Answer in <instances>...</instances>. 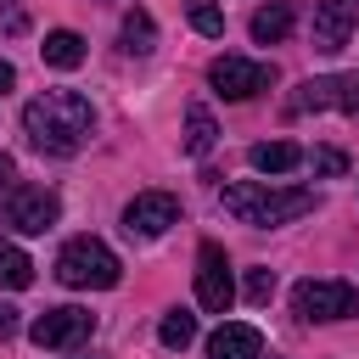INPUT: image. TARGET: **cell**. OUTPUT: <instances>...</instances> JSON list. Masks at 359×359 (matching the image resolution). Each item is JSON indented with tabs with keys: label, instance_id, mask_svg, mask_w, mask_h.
<instances>
[{
	"label": "cell",
	"instance_id": "cell-1",
	"mask_svg": "<svg viewBox=\"0 0 359 359\" xmlns=\"http://www.w3.org/2000/svg\"><path fill=\"white\" fill-rule=\"evenodd\" d=\"M90 129H95V112H90V101H84L79 90H45V95H34V101L22 107V135H28V146H39L45 157H73V151H84Z\"/></svg>",
	"mask_w": 359,
	"mask_h": 359
},
{
	"label": "cell",
	"instance_id": "cell-2",
	"mask_svg": "<svg viewBox=\"0 0 359 359\" xmlns=\"http://www.w3.org/2000/svg\"><path fill=\"white\" fill-rule=\"evenodd\" d=\"M219 202H224V213H230L236 224L275 230V224H292V219L314 213L320 196H314V191H280V185H269V180H241V185H224Z\"/></svg>",
	"mask_w": 359,
	"mask_h": 359
},
{
	"label": "cell",
	"instance_id": "cell-3",
	"mask_svg": "<svg viewBox=\"0 0 359 359\" xmlns=\"http://www.w3.org/2000/svg\"><path fill=\"white\" fill-rule=\"evenodd\" d=\"M118 275H123L118 252L107 241H95V236H73L56 252V280L73 286V292H107V286H118Z\"/></svg>",
	"mask_w": 359,
	"mask_h": 359
},
{
	"label": "cell",
	"instance_id": "cell-4",
	"mask_svg": "<svg viewBox=\"0 0 359 359\" xmlns=\"http://www.w3.org/2000/svg\"><path fill=\"white\" fill-rule=\"evenodd\" d=\"M0 202H6L0 219H6L17 236H45V230L56 224V213H62L56 191H45V185H11Z\"/></svg>",
	"mask_w": 359,
	"mask_h": 359
},
{
	"label": "cell",
	"instance_id": "cell-5",
	"mask_svg": "<svg viewBox=\"0 0 359 359\" xmlns=\"http://www.w3.org/2000/svg\"><path fill=\"white\" fill-rule=\"evenodd\" d=\"M292 309H297V320H348V314H359V292L348 280H297Z\"/></svg>",
	"mask_w": 359,
	"mask_h": 359
},
{
	"label": "cell",
	"instance_id": "cell-6",
	"mask_svg": "<svg viewBox=\"0 0 359 359\" xmlns=\"http://www.w3.org/2000/svg\"><path fill=\"white\" fill-rule=\"evenodd\" d=\"M208 84H213L224 101H252L258 90L275 84V67H269V62H252V56H213Z\"/></svg>",
	"mask_w": 359,
	"mask_h": 359
},
{
	"label": "cell",
	"instance_id": "cell-7",
	"mask_svg": "<svg viewBox=\"0 0 359 359\" xmlns=\"http://www.w3.org/2000/svg\"><path fill=\"white\" fill-rule=\"evenodd\" d=\"M196 303L208 314H224L236 303V275H230V258L219 241H202V252H196Z\"/></svg>",
	"mask_w": 359,
	"mask_h": 359
},
{
	"label": "cell",
	"instance_id": "cell-8",
	"mask_svg": "<svg viewBox=\"0 0 359 359\" xmlns=\"http://www.w3.org/2000/svg\"><path fill=\"white\" fill-rule=\"evenodd\" d=\"M90 331H95V314H90V309H73V303L45 309V314L28 325L34 348H79V342H90Z\"/></svg>",
	"mask_w": 359,
	"mask_h": 359
},
{
	"label": "cell",
	"instance_id": "cell-9",
	"mask_svg": "<svg viewBox=\"0 0 359 359\" xmlns=\"http://www.w3.org/2000/svg\"><path fill=\"white\" fill-rule=\"evenodd\" d=\"M168 224H180V196H168V191H140L123 208V230L129 236H163Z\"/></svg>",
	"mask_w": 359,
	"mask_h": 359
},
{
	"label": "cell",
	"instance_id": "cell-10",
	"mask_svg": "<svg viewBox=\"0 0 359 359\" xmlns=\"http://www.w3.org/2000/svg\"><path fill=\"white\" fill-rule=\"evenodd\" d=\"M353 17H359V6L353 0H320L314 6V50H342L348 45V34H353Z\"/></svg>",
	"mask_w": 359,
	"mask_h": 359
},
{
	"label": "cell",
	"instance_id": "cell-11",
	"mask_svg": "<svg viewBox=\"0 0 359 359\" xmlns=\"http://www.w3.org/2000/svg\"><path fill=\"white\" fill-rule=\"evenodd\" d=\"M258 353H264V337H258V325L224 320V325L208 337V359H258Z\"/></svg>",
	"mask_w": 359,
	"mask_h": 359
},
{
	"label": "cell",
	"instance_id": "cell-12",
	"mask_svg": "<svg viewBox=\"0 0 359 359\" xmlns=\"http://www.w3.org/2000/svg\"><path fill=\"white\" fill-rule=\"evenodd\" d=\"M247 163H252L258 174H292V168L303 163V146H292V140H258V146L247 151Z\"/></svg>",
	"mask_w": 359,
	"mask_h": 359
},
{
	"label": "cell",
	"instance_id": "cell-13",
	"mask_svg": "<svg viewBox=\"0 0 359 359\" xmlns=\"http://www.w3.org/2000/svg\"><path fill=\"white\" fill-rule=\"evenodd\" d=\"M292 22H297V17H292V6H286V0L258 6V11H252V39H258V45H280V39L292 34Z\"/></svg>",
	"mask_w": 359,
	"mask_h": 359
},
{
	"label": "cell",
	"instance_id": "cell-14",
	"mask_svg": "<svg viewBox=\"0 0 359 359\" xmlns=\"http://www.w3.org/2000/svg\"><path fill=\"white\" fill-rule=\"evenodd\" d=\"M39 56H45L50 67H62V73H73V67L84 62V39H79L73 28H50V34H45V45H39Z\"/></svg>",
	"mask_w": 359,
	"mask_h": 359
},
{
	"label": "cell",
	"instance_id": "cell-15",
	"mask_svg": "<svg viewBox=\"0 0 359 359\" xmlns=\"http://www.w3.org/2000/svg\"><path fill=\"white\" fill-rule=\"evenodd\" d=\"M213 140H219L213 112H208L202 101H191V107H185V151H191V157H202V151H213Z\"/></svg>",
	"mask_w": 359,
	"mask_h": 359
},
{
	"label": "cell",
	"instance_id": "cell-16",
	"mask_svg": "<svg viewBox=\"0 0 359 359\" xmlns=\"http://www.w3.org/2000/svg\"><path fill=\"white\" fill-rule=\"evenodd\" d=\"M118 39H123V50L129 56H146L151 45H157V22H151V11H123V28H118Z\"/></svg>",
	"mask_w": 359,
	"mask_h": 359
},
{
	"label": "cell",
	"instance_id": "cell-17",
	"mask_svg": "<svg viewBox=\"0 0 359 359\" xmlns=\"http://www.w3.org/2000/svg\"><path fill=\"white\" fill-rule=\"evenodd\" d=\"M157 342H163L168 353H185V348L196 342V314H185V309H168V314H163V325H157Z\"/></svg>",
	"mask_w": 359,
	"mask_h": 359
},
{
	"label": "cell",
	"instance_id": "cell-18",
	"mask_svg": "<svg viewBox=\"0 0 359 359\" xmlns=\"http://www.w3.org/2000/svg\"><path fill=\"white\" fill-rule=\"evenodd\" d=\"M34 280V258L17 247V241H0V286L6 292H22Z\"/></svg>",
	"mask_w": 359,
	"mask_h": 359
},
{
	"label": "cell",
	"instance_id": "cell-19",
	"mask_svg": "<svg viewBox=\"0 0 359 359\" xmlns=\"http://www.w3.org/2000/svg\"><path fill=\"white\" fill-rule=\"evenodd\" d=\"M325 107L359 118V73H331V79H325Z\"/></svg>",
	"mask_w": 359,
	"mask_h": 359
},
{
	"label": "cell",
	"instance_id": "cell-20",
	"mask_svg": "<svg viewBox=\"0 0 359 359\" xmlns=\"http://www.w3.org/2000/svg\"><path fill=\"white\" fill-rule=\"evenodd\" d=\"M180 6H185L191 28H196L202 39H219V34H224V11H219V0H180Z\"/></svg>",
	"mask_w": 359,
	"mask_h": 359
},
{
	"label": "cell",
	"instance_id": "cell-21",
	"mask_svg": "<svg viewBox=\"0 0 359 359\" xmlns=\"http://www.w3.org/2000/svg\"><path fill=\"white\" fill-rule=\"evenodd\" d=\"M303 163H309V168H314V174H325V180H331V174H342V168H348V157H342V151H337V146H320V151H309V157H303Z\"/></svg>",
	"mask_w": 359,
	"mask_h": 359
},
{
	"label": "cell",
	"instance_id": "cell-22",
	"mask_svg": "<svg viewBox=\"0 0 359 359\" xmlns=\"http://www.w3.org/2000/svg\"><path fill=\"white\" fill-rule=\"evenodd\" d=\"M275 297V269H247V303H269Z\"/></svg>",
	"mask_w": 359,
	"mask_h": 359
},
{
	"label": "cell",
	"instance_id": "cell-23",
	"mask_svg": "<svg viewBox=\"0 0 359 359\" xmlns=\"http://www.w3.org/2000/svg\"><path fill=\"white\" fill-rule=\"evenodd\" d=\"M17 325H22V314H17V309L0 297V342H6V337H17Z\"/></svg>",
	"mask_w": 359,
	"mask_h": 359
},
{
	"label": "cell",
	"instance_id": "cell-24",
	"mask_svg": "<svg viewBox=\"0 0 359 359\" xmlns=\"http://www.w3.org/2000/svg\"><path fill=\"white\" fill-rule=\"evenodd\" d=\"M11 185H17V163H11V157H6V151H0V196H6V191H11Z\"/></svg>",
	"mask_w": 359,
	"mask_h": 359
},
{
	"label": "cell",
	"instance_id": "cell-25",
	"mask_svg": "<svg viewBox=\"0 0 359 359\" xmlns=\"http://www.w3.org/2000/svg\"><path fill=\"white\" fill-rule=\"evenodd\" d=\"M11 84H17V67H11V62H0V95H6Z\"/></svg>",
	"mask_w": 359,
	"mask_h": 359
},
{
	"label": "cell",
	"instance_id": "cell-26",
	"mask_svg": "<svg viewBox=\"0 0 359 359\" xmlns=\"http://www.w3.org/2000/svg\"><path fill=\"white\" fill-rule=\"evenodd\" d=\"M79 359H95V353H79Z\"/></svg>",
	"mask_w": 359,
	"mask_h": 359
},
{
	"label": "cell",
	"instance_id": "cell-27",
	"mask_svg": "<svg viewBox=\"0 0 359 359\" xmlns=\"http://www.w3.org/2000/svg\"><path fill=\"white\" fill-rule=\"evenodd\" d=\"M258 359H264V353H258ZM269 359H275V353H269Z\"/></svg>",
	"mask_w": 359,
	"mask_h": 359
}]
</instances>
